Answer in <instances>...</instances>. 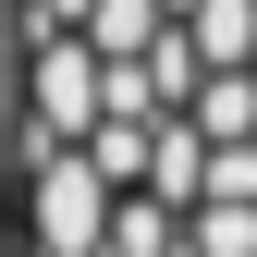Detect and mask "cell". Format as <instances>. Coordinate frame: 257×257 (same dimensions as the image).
I'll return each instance as SVG.
<instances>
[{
  "mask_svg": "<svg viewBox=\"0 0 257 257\" xmlns=\"http://www.w3.org/2000/svg\"><path fill=\"white\" fill-rule=\"evenodd\" d=\"M110 220H122V184L86 147H49L25 172V257H110Z\"/></svg>",
  "mask_w": 257,
  "mask_h": 257,
  "instance_id": "cell-1",
  "label": "cell"
},
{
  "mask_svg": "<svg viewBox=\"0 0 257 257\" xmlns=\"http://www.w3.org/2000/svg\"><path fill=\"white\" fill-rule=\"evenodd\" d=\"M25 122L61 135V147H86L110 122V61L86 49V25H37L25 13Z\"/></svg>",
  "mask_w": 257,
  "mask_h": 257,
  "instance_id": "cell-2",
  "label": "cell"
},
{
  "mask_svg": "<svg viewBox=\"0 0 257 257\" xmlns=\"http://www.w3.org/2000/svg\"><path fill=\"white\" fill-rule=\"evenodd\" d=\"M184 37H196L208 74H257V0H196V13H184Z\"/></svg>",
  "mask_w": 257,
  "mask_h": 257,
  "instance_id": "cell-3",
  "label": "cell"
},
{
  "mask_svg": "<svg viewBox=\"0 0 257 257\" xmlns=\"http://www.w3.org/2000/svg\"><path fill=\"white\" fill-rule=\"evenodd\" d=\"M159 37H172V0H98L86 13V49L98 61H147Z\"/></svg>",
  "mask_w": 257,
  "mask_h": 257,
  "instance_id": "cell-4",
  "label": "cell"
},
{
  "mask_svg": "<svg viewBox=\"0 0 257 257\" xmlns=\"http://www.w3.org/2000/svg\"><path fill=\"white\" fill-rule=\"evenodd\" d=\"M172 245H184V208H172V196H122L110 257H172Z\"/></svg>",
  "mask_w": 257,
  "mask_h": 257,
  "instance_id": "cell-5",
  "label": "cell"
},
{
  "mask_svg": "<svg viewBox=\"0 0 257 257\" xmlns=\"http://www.w3.org/2000/svg\"><path fill=\"white\" fill-rule=\"evenodd\" d=\"M184 245H196V257H257V208H196Z\"/></svg>",
  "mask_w": 257,
  "mask_h": 257,
  "instance_id": "cell-6",
  "label": "cell"
},
{
  "mask_svg": "<svg viewBox=\"0 0 257 257\" xmlns=\"http://www.w3.org/2000/svg\"><path fill=\"white\" fill-rule=\"evenodd\" d=\"M25 13H37V25H86L98 0H25Z\"/></svg>",
  "mask_w": 257,
  "mask_h": 257,
  "instance_id": "cell-7",
  "label": "cell"
},
{
  "mask_svg": "<svg viewBox=\"0 0 257 257\" xmlns=\"http://www.w3.org/2000/svg\"><path fill=\"white\" fill-rule=\"evenodd\" d=\"M184 13H196V0H172V25H184Z\"/></svg>",
  "mask_w": 257,
  "mask_h": 257,
  "instance_id": "cell-8",
  "label": "cell"
},
{
  "mask_svg": "<svg viewBox=\"0 0 257 257\" xmlns=\"http://www.w3.org/2000/svg\"><path fill=\"white\" fill-rule=\"evenodd\" d=\"M0 61H25V49H0Z\"/></svg>",
  "mask_w": 257,
  "mask_h": 257,
  "instance_id": "cell-9",
  "label": "cell"
},
{
  "mask_svg": "<svg viewBox=\"0 0 257 257\" xmlns=\"http://www.w3.org/2000/svg\"><path fill=\"white\" fill-rule=\"evenodd\" d=\"M0 257H13V245H0Z\"/></svg>",
  "mask_w": 257,
  "mask_h": 257,
  "instance_id": "cell-10",
  "label": "cell"
}]
</instances>
